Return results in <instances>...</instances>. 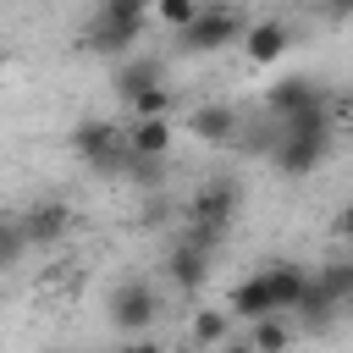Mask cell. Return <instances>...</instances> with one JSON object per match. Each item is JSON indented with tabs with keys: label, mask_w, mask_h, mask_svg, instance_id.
Returning a JSON list of instances; mask_svg holds the SVG:
<instances>
[{
	"label": "cell",
	"mask_w": 353,
	"mask_h": 353,
	"mask_svg": "<svg viewBox=\"0 0 353 353\" xmlns=\"http://www.w3.org/2000/svg\"><path fill=\"white\" fill-rule=\"evenodd\" d=\"M259 276H265V292H270V303L281 309V314H292V303H298V292H303V265H292V259H270V265H259Z\"/></svg>",
	"instance_id": "7c38bea8"
},
{
	"label": "cell",
	"mask_w": 353,
	"mask_h": 353,
	"mask_svg": "<svg viewBox=\"0 0 353 353\" xmlns=\"http://www.w3.org/2000/svg\"><path fill=\"white\" fill-rule=\"evenodd\" d=\"M314 276H320V287H325L342 309H353V265H347V259H331V265H320Z\"/></svg>",
	"instance_id": "ffe728a7"
},
{
	"label": "cell",
	"mask_w": 353,
	"mask_h": 353,
	"mask_svg": "<svg viewBox=\"0 0 353 353\" xmlns=\"http://www.w3.org/2000/svg\"><path fill=\"white\" fill-rule=\"evenodd\" d=\"M143 6H149V0H143Z\"/></svg>",
	"instance_id": "484cf974"
},
{
	"label": "cell",
	"mask_w": 353,
	"mask_h": 353,
	"mask_svg": "<svg viewBox=\"0 0 353 353\" xmlns=\"http://www.w3.org/2000/svg\"><path fill=\"white\" fill-rule=\"evenodd\" d=\"M99 17H116V22H138V28H143L149 6H143V0H105V6H99Z\"/></svg>",
	"instance_id": "603a6c76"
},
{
	"label": "cell",
	"mask_w": 353,
	"mask_h": 353,
	"mask_svg": "<svg viewBox=\"0 0 353 353\" xmlns=\"http://www.w3.org/2000/svg\"><path fill=\"white\" fill-rule=\"evenodd\" d=\"M210 248H199L193 237H176L171 243V254H165V276H171V287L176 292H199L204 281H210Z\"/></svg>",
	"instance_id": "52a82bcc"
},
{
	"label": "cell",
	"mask_w": 353,
	"mask_h": 353,
	"mask_svg": "<svg viewBox=\"0 0 353 353\" xmlns=\"http://www.w3.org/2000/svg\"><path fill=\"white\" fill-rule=\"evenodd\" d=\"M149 11H154V17H160L171 33H176V28H182V22L199 11V0H149Z\"/></svg>",
	"instance_id": "7402d4cb"
},
{
	"label": "cell",
	"mask_w": 353,
	"mask_h": 353,
	"mask_svg": "<svg viewBox=\"0 0 353 353\" xmlns=\"http://www.w3.org/2000/svg\"><path fill=\"white\" fill-rule=\"evenodd\" d=\"M0 66H6V44H0Z\"/></svg>",
	"instance_id": "d4e9b609"
},
{
	"label": "cell",
	"mask_w": 353,
	"mask_h": 353,
	"mask_svg": "<svg viewBox=\"0 0 353 353\" xmlns=\"http://www.w3.org/2000/svg\"><path fill=\"white\" fill-rule=\"evenodd\" d=\"M127 110H132V116H171V110H176V94H171V88H165V77H160V83L138 88V94L127 99Z\"/></svg>",
	"instance_id": "ac0fdd59"
},
{
	"label": "cell",
	"mask_w": 353,
	"mask_h": 353,
	"mask_svg": "<svg viewBox=\"0 0 353 353\" xmlns=\"http://www.w3.org/2000/svg\"><path fill=\"white\" fill-rule=\"evenodd\" d=\"M72 149H77V160H88L94 171H116L127 138H121L116 121H105V116H83V121L72 127Z\"/></svg>",
	"instance_id": "277c9868"
},
{
	"label": "cell",
	"mask_w": 353,
	"mask_h": 353,
	"mask_svg": "<svg viewBox=\"0 0 353 353\" xmlns=\"http://www.w3.org/2000/svg\"><path fill=\"white\" fill-rule=\"evenodd\" d=\"M237 44H243V55H248L254 66H276V61L287 55L292 33H287V22H243Z\"/></svg>",
	"instance_id": "ba28073f"
},
{
	"label": "cell",
	"mask_w": 353,
	"mask_h": 353,
	"mask_svg": "<svg viewBox=\"0 0 353 353\" xmlns=\"http://www.w3.org/2000/svg\"><path fill=\"white\" fill-rule=\"evenodd\" d=\"M331 143L336 138H298V132H276L270 138V160L287 171V176H309L331 160Z\"/></svg>",
	"instance_id": "5b68a950"
},
{
	"label": "cell",
	"mask_w": 353,
	"mask_h": 353,
	"mask_svg": "<svg viewBox=\"0 0 353 353\" xmlns=\"http://www.w3.org/2000/svg\"><path fill=\"white\" fill-rule=\"evenodd\" d=\"M105 314H110V325H116L121 336H149V325L160 320V292H154L149 281L127 276V281H116V287H110Z\"/></svg>",
	"instance_id": "7a4b0ae2"
},
{
	"label": "cell",
	"mask_w": 353,
	"mask_h": 353,
	"mask_svg": "<svg viewBox=\"0 0 353 353\" xmlns=\"http://www.w3.org/2000/svg\"><path fill=\"white\" fill-rule=\"evenodd\" d=\"M116 171H121L132 188H149V193H154V188L165 182V154H132V149H121V165H116Z\"/></svg>",
	"instance_id": "2e32d148"
},
{
	"label": "cell",
	"mask_w": 353,
	"mask_h": 353,
	"mask_svg": "<svg viewBox=\"0 0 353 353\" xmlns=\"http://www.w3.org/2000/svg\"><path fill=\"white\" fill-rule=\"evenodd\" d=\"M132 154H171L176 143V121L171 116H132V127H121Z\"/></svg>",
	"instance_id": "8fae6325"
},
{
	"label": "cell",
	"mask_w": 353,
	"mask_h": 353,
	"mask_svg": "<svg viewBox=\"0 0 353 353\" xmlns=\"http://www.w3.org/2000/svg\"><path fill=\"white\" fill-rule=\"evenodd\" d=\"M22 254H28V237H22V226H17V221H0V270H11Z\"/></svg>",
	"instance_id": "44dd1931"
},
{
	"label": "cell",
	"mask_w": 353,
	"mask_h": 353,
	"mask_svg": "<svg viewBox=\"0 0 353 353\" xmlns=\"http://www.w3.org/2000/svg\"><path fill=\"white\" fill-rule=\"evenodd\" d=\"M149 83H160V61H149V55H138V61H127V66L116 72L121 99H132V94H138V88H149Z\"/></svg>",
	"instance_id": "d6986e66"
},
{
	"label": "cell",
	"mask_w": 353,
	"mask_h": 353,
	"mask_svg": "<svg viewBox=\"0 0 353 353\" xmlns=\"http://www.w3.org/2000/svg\"><path fill=\"white\" fill-rule=\"evenodd\" d=\"M237 33H243V17H237V6H226V0H199V11L176 28V50H188V55H210V50H226V44H237Z\"/></svg>",
	"instance_id": "6da1fadb"
},
{
	"label": "cell",
	"mask_w": 353,
	"mask_h": 353,
	"mask_svg": "<svg viewBox=\"0 0 353 353\" xmlns=\"http://www.w3.org/2000/svg\"><path fill=\"white\" fill-rule=\"evenodd\" d=\"M237 204H243L237 176H204L199 193L188 199V221H193V226H210V232L226 237V226L237 221Z\"/></svg>",
	"instance_id": "3957f363"
},
{
	"label": "cell",
	"mask_w": 353,
	"mask_h": 353,
	"mask_svg": "<svg viewBox=\"0 0 353 353\" xmlns=\"http://www.w3.org/2000/svg\"><path fill=\"white\" fill-rule=\"evenodd\" d=\"M314 94H320V83H309V77H281V83L265 94V105L281 116V110H298V105H303V99H314Z\"/></svg>",
	"instance_id": "e0dca14e"
},
{
	"label": "cell",
	"mask_w": 353,
	"mask_h": 353,
	"mask_svg": "<svg viewBox=\"0 0 353 353\" xmlns=\"http://www.w3.org/2000/svg\"><path fill=\"white\" fill-rule=\"evenodd\" d=\"M237 110L232 105H199V110H188V121H182V132H193L199 143H232L237 138Z\"/></svg>",
	"instance_id": "30bf717a"
},
{
	"label": "cell",
	"mask_w": 353,
	"mask_h": 353,
	"mask_svg": "<svg viewBox=\"0 0 353 353\" xmlns=\"http://www.w3.org/2000/svg\"><path fill=\"white\" fill-rule=\"evenodd\" d=\"M17 226H22L28 248H50V243H61V237L72 232V204H61V199H39V204H28V210L17 215Z\"/></svg>",
	"instance_id": "8992f818"
},
{
	"label": "cell",
	"mask_w": 353,
	"mask_h": 353,
	"mask_svg": "<svg viewBox=\"0 0 353 353\" xmlns=\"http://www.w3.org/2000/svg\"><path fill=\"white\" fill-rule=\"evenodd\" d=\"M138 39H143L138 22H116V17H99V11H94V22L83 28V50H94V55H121V50H132Z\"/></svg>",
	"instance_id": "9c48e42d"
},
{
	"label": "cell",
	"mask_w": 353,
	"mask_h": 353,
	"mask_svg": "<svg viewBox=\"0 0 353 353\" xmlns=\"http://www.w3.org/2000/svg\"><path fill=\"white\" fill-rule=\"evenodd\" d=\"M325 11H331V22H347L353 17V0H325Z\"/></svg>",
	"instance_id": "cb8c5ba5"
},
{
	"label": "cell",
	"mask_w": 353,
	"mask_h": 353,
	"mask_svg": "<svg viewBox=\"0 0 353 353\" xmlns=\"http://www.w3.org/2000/svg\"><path fill=\"white\" fill-rule=\"evenodd\" d=\"M188 342H193V347H221V342H232V309H193Z\"/></svg>",
	"instance_id": "5bb4252c"
},
{
	"label": "cell",
	"mask_w": 353,
	"mask_h": 353,
	"mask_svg": "<svg viewBox=\"0 0 353 353\" xmlns=\"http://www.w3.org/2000/svg\"><path fill=\"white\" fill-rule=\"evenodd\" d=\"M254 331H248V347H259V353H287L292 347V325H287V314L281 309H270V314H259V320H248Z\"/></svg>",
	"instance_id": "9a60e30c"
},
{
	"label": "cell",
	"mask_w": 353,
	"mask_h": 353,
	"mask_svg": "<svg viewBox=\"0 0 353 353\" xmlns=\"http://www.w3.org/2000/svg\"><path fill=\"white\" fill-rule=\"evenodd\" d=\"M226 309H232V320H259V314H270L276 303H270V292H265V276H259V270L243 276V281L226 292Z\"/></svg>",
	"instance_id": "4fadbf2b"
}]
</instances>
